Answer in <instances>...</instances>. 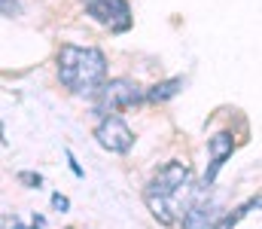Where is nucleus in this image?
<instances>
[{"instance_id":"nucleus-9","label":"nucleus","mask_w":262,"mask_h":229,"mask_svg":"<svg viewBox=\"0 0 262 229\" xmlns=\"http://www.w3.org/2000/svg\"><path fill=\"white\" fill-rule=\"evenodd\" d=\"M3 15L6 18H15L18 15V3L15 0H3Z\"/></svg>"},{"instance_id":"nucleus-1","label":"nucleus","mask_w":262,"mask_h":229,"mask_svg":"<svg viewBox=\"0 0 262 229\" xmlns=\"http://www.w3.org/2000/svg\"><path fill=\"white\" fill-rule=\"evenodd\" d=\"M192 171L189 165L183 162H168L156 171V177L146 183L143 190V202L146 208L152 211V217L165 226H171L177 220V214L183 217V208H180V196L183 193H192Z\"/></svg>"},{"instance_id":"nucleus-6","label":"nucleus","mask_w":262,"mask_h":229,"mask_svg":"<svg viewBox=\"0 0 262 229\" xmlns=\"http://www.w3.org/2000/svg\"><path fill=\"white\" fill-rule=\"evenodd\" d=\"M207 150H210V168L204 171V186H210L213 180H216V174H220V168L226 165V159L232 156L235 150V141H232V135L229 132H216L213 138H207Z\"/></svg>"},{"instance_id":"nucleus-8","label":"nucleus","mask_w":262,"mask_h":229,"mask_svg":"<svg viewBox=\"0 0 262 229\" xmlns=\"http://www.w3.org/2000/svg\"><path fill=\"white\" fill-rule=\"evenodd\" d=\"M18 180H21V183H28V186H40V183H43V177H40V174H34V171H21V174H18Z\"/></svg>"},{"instance_id":"nucleus-3","label":"nucleus","mask_w":262,"mask_h":229,"mask_svg":"<svg viewBox=\"0 0 262 229\" xmlns=\"http://www.w3.org/2000/svg\"><path fill=\"white\" fill-rule=\"evenodd\" d=\"M92 98H95V113L107 116V113H116V110H122V107L140 104V101H143V92H140L137 82H131V79H125V76H119V79L104 82Z\"/></svg>"},{"instance_id":"nucleus-2","label":"nucleus","mask_w":262,"mask_h":229,"mask_svg":"<svg viewBox=\"0 0 262 229\" xmlns=\"http://www.w3.org/2000/svg\"><path fill=\"white\" fill-rule=\"evenodd\" d=\"M58 79L76 95H95L107 79V58L95 46H61L58 49Z\"/></svg>"},{"instance_id":"nucleus-5","label":"nucleus","mask_w":262,"mask_h":229,"mask_svg":"<svg viewBox=\"0 0 262 229\" xmlns=\"http://www.w3.org/2000/svg\"><path fill=\"white\" fill-rule=\"evenodd\" d=\"M95 141L110 153H128L134 147V132L119 116H101V122L95 126Z\"/></svg>"},{"instance_id":"nucleus-10","label":"nucleus","mask_w":262,"mask_h":229,"mask_svg":"<svg viewBox=\"0 0 262 229\" xmlns=\"http://www.w3.org/2000/svg\"><path fill=\"white\" fill-rule=\"evenodd\" d=\"M52 208H55V211H67V208H70V202H67L64 196H58V193H55V196H52Z\"/></svg>"},{"instance_id":"nucleus-12","label":"nucleus","mask_w":262,"mask_h":229,"mask_svg":"<svg viewBox=\"0 0 262 229\" xmlns=\"http://www.w3.org/2000/svg\"><path fill=\"white\" fill-rule=\"evenodd\" d=\"M34 229H37V223H34Z\"/></svg>"},{"instance_id":"nucleus-4","label":"nucleus","mask_w":262,"mask_h":229,"mask_svg":"<svg viewBox=\"0 0 262 229\" xmlns=\"http://www.w3.org/2000/svg\"><path fill=\"white\" fill-rule=\"evenodd\" d=\"M82 9L92 22H98L101 28L122 34L131 28V6L128 0H82Z\"/></svg>"},{"instance_id":"nucleus-7","label":"nucleus","mask_w":262,"mask_h":229,"mask_svg":"<svg viewBox=\"0 0 262 229\" xmlns=\"http://www.w3.org/2000/svg\"><path fill=\"white\" fill-rule=\"evenodd\" d=\"M180 89H183V79H180V76H174V79H162V82H156V86L146 92V98H149V101H171Z\"/></svg>"},{"instance_id":"nucleus-11","label":"nucleus","mask_w":262,"mask_h":229,"mask_svg":"<svg viewBox=\"0 0 262 229\" xmlns=\"http://www.w3.org/2000/svg\"><path fill=\"white\" fill-rule=\"evenodd\" d=\"M64 156H67V162H70V171H73V174H76V177H82V168H79V162H76V159H73V153L67 150Z\"/></svg>"}]
</instances>
